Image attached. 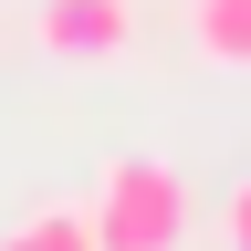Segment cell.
I'll return each instance as SVG.
<instances>
[{"mask_svg": "<svg viewBox=\"0 0 251 251\" xmlns=\"http://www.w3.org/2000/svg\"><path fill=\"white\" fill-rule=\"evenodd\" d=\"M42 52H63V63H105V52H126L136 42V0H42Z\"/></svg>", "mask_w": 251, "mask_h": 251, "instance_id": "obj_2", "label": "cell"}, {"mask_svg": "<svg viewBox=\"0 0 251 251\" xmlns=\"http://www.w3.org/2000/svg\"><path fill=\"white\" fill-rule=\"evenodd\" d=\"M220 230H230V251H251V178L230 188V209H220Z\"/></svg>", "mask_w": 251, "mask_h": 251, "instance_id": "obj_5", "label": "cell"}, {"mask_svg": "<svg viewBox=\"0 0 251 251\" xmlns=\"http://www.w3.org/2000/svg\"><path fill=\"white\" fill-rule=\"evenodd\" d=\"M188 42L220 74H251V0H188Z\"/></svg>", "mask_w": 251, "mask_h": 251, "instance_id": "obj_3", "label": "cell"}, {"mask_svg": "<svg viewBox=\"0 0 251 251\" xmlns=\"http://www.w3.org/2000/svg\"><path fill=\"white\" fill-rule=\"evenodd\" d=\"M84 220H94V251H178L188 241V178L168 168V157H147V147L136 157H105Z\"/></svg>", "mask_w": 251, "mask_h": 251, "instance_id": "obj_1", "label": "cell"}, {"mask_svg": "<svg viewBox=\"0 0 251 251\" xmlns=\"http://www.w3.org/2000/svg\"><path fill=\"white\" fill-rule=\"evenodd\" d=\"M0 251H94V220L84 209H31V220L0 230Z\"/></svg>", "mask_w": 251, "mask_h": 251, "instance_id": "obj_4", "label": "cell"}]
</instances>
